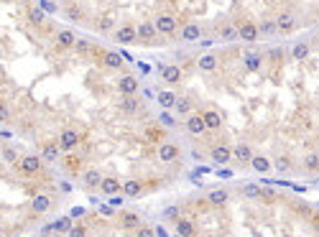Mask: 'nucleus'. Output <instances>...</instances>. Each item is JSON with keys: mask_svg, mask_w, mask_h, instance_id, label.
I'll return each mask as SVG.
<instances>
[{"mask_svg": "<svg viewBox=\"0 0 319 237\" xmlns=\"http://www.w3.org/2000/svg\"><path fill=\"white\" fill-rule=\"evenodd\" d=\"M57 143L64 153H74L79 145L84 143V133L77 130V127H64V130L57 135Z\"/></svg>", "mask_w": 319, "mask_h": 237, "instance_id": "obj_1", "label": "nucleus"}, {"mask_svg": "<svg viewBox=\"0 0 319 237\" xmlns=\"http://www.w3.org/2000/svg\"><path fill=\"white\" fill-rule=\"evenodd\" d=\"M153 26H156L158 36H176L179 33V18L171 10H164V13H156Z\"/></svg>", "mask_w": 319, "mask_h": 237, "instance_id": "obj_2", "label": "nucleus"}, {"mask_svg": "<svg viewBox=\"0 0 319 237\" xmlns=\"http://www.w3.org/2000/svg\"><path fill=\"white\" fill-rule=\"evenodd\" d=\"M207 156H209V161H215L217 166H227V163H233V148H230L225 140L207 143Z\"/></svg>", "mask_w": 319, "mask_h": 237, "instance_id": "obj_3", "label": "nucleus"}, {"mask_svg": "<svg viewBox=\"0 0 319 237\" xmlns=\"http://www.w3.org/2000/svg\"><path fill=\"white\" fill-rule=\"evenodd\" d=\"M273 21H276V33L278 36H289L299 26V15H296L294 8H283V10H278V15L273 18Z\"/></svg>", "mask_w": 319, "mask_h": 237, "instance_id": "obj_4", "label": "nucleus"}, {"mask_svg": "<svg viewBox=\"0 0 319 237\" xmlns=\"http://www.w3.org/2000/svg\"><path fill=\"white\" fill-rule=\"evenodd\" d=\"M15 166H18V171L23 174V176H41L44 174V158L39 156V153H26V156H21V161L15 163Z\"/></svg>", "mask_w": 319, "mask_h": 237, "instance_id": "obj_5", "label": "nucleus"}, {"mask_svg": "<svg viewBox=\"0 0 319 237\" xmlns=\"http://www.w3.org/2000/svg\"><path fill=\"white\" fill-rule=\"evenodd\" d=\"M158 161L164 163V166H174V163L182 161V145L176 140H164L158 145Z\"/></svg>", "mask_w": 319, "mask_h": 237, "instance_id": "obj_6", "label": "nucleus"}, {"mask_svg": "<svg viewBox=\"0 0 319 237\" xmlns=\"http://www.w3.org/2000/svg\"><path fill=\"white\" fill-rule=\"evenodd\" d=\"M135 44H143V46L161 44V39H158V31H156L153 21H140V23L135 26Z\"/></svg>", "mask_w": 319, "mask_h": 237, "instance_id": "obj_7", "label": "nucleus"}, {"mask_svg": "<svg viewBox=\"0 0 319 237\" xmlns=\"http://www.w3.org/2000/svg\"><path fill=\"white\" fill-rule=\"evenodd\" d=\"M238 36L245 44H255L260 39V28H258V23L253 21V18H240L238 21Z\"/></svg>", "mask_w": 319, "mask_h": 237, "instance_id": "obj_8", "label": "nucleus"}, {"mask_svg": "<svg viewBox=\"0 0 319 237\" xmlns=\"http://www.w3.org/2000/svg\"><path fill=\"white\" fill-rule=\"evenodd\" d=\"M240 36H238V23L235 21H220L217 26H215V41H222V44H233V41H238Z\"/></svg>", "mask_w": 319, "mask_h": 237, "instance_id": "obj_9", "label": "nucleus"}, {"mask_svg": "<svg viewBox=\"0 0 319 237\" xmlns=\"http://www.w3.org/2000/svg\"><path fill=\"white\" fill-rule=\"evenodd\" d=\"M115 107H118L123 115H138V113H143V102L138 100V95H120L115 100Z\"/></svg>", "mask_w": 319, "mask_h": 237, "instance_id": "obj_10", "label": "nucleus"}, {"mask_svg": "<svg viewBox=\"0 0 319 237\" xmlns=\"http://www.w3.org/2000/svg\"><path fill=\"white\" fill-rule=\"evenodd\" d=\"M184 127H187V133L194 135V138H204L209 130H207V125H204V118L202 113H191L184 118Z\"/></svg>", "mask_w": 319, "mask_h": 237, "instance_id": "obj_11", "label": "nucleus"}, {"mask_svg": "<svg viewBox=\"0 0 319 237\" xmlns=\"http://www.w3.org/2000/svg\"><path fill=\"white\" fill-rule=\"evenodd\" d=\"M158 186V181L156 184H146L143 178H130V181H123V196L126 199H133V196H140V194H146L148 189Z\"/></svg>", "mask_w": 319, "mask_h": 237, "instance_id": "obj_12", "label": "nucleus"}, {"mask_svg": "<svg viewBox=\"0 0 319 237\" xmlns=\"http://www.w3.org/2000/svg\"><path fill=\"white\" fill-rule=\"evenodd\" d=\"M158 77H161L164 84L174 87V84H182L184 82V69L179 64H166V66L158 69Z\"/></svg>", "mask_w": 319, "mask_h": 237, "instance_id": "obj_13", "label": "nucleus"}, {"mask_svg": "<svg viewBox=\"0 0 319 237\" xmlns=\"http://www.w3.org/2000/svg\"><path fill=\"white\" fill-rule=\"evenodd\" d=\"M202 36H204V28L194 21H189L179 28V41H184V44H197V41H202Z\"/></svg>", "mask_w": 319, "mask_h": 237, "instance_id": "obj_14", "label": "nucleus"}, {"mask_svg": "<svg viewBox=\"0 0 319 237\" xmlns=\"http://www.w3.org/2000/svg\"><path fill=\"white\" fill-rule=\"evenodd\" d=\"M202 118H204V125L209 133H220L225 127V120H222V113L217 110V107H204L202 110Z\"/></svg>", "mask_w": 319, "mask_h": 237, "instance_id": "obj_15", "label": "nucleus"}, {"mask_svg": "<svg viewBox=\"0 0 319 237\" xmlns=\"http://www.w3.org/2000/svg\"><path fill=\"white\" fill-rule=\"evenodd\" d=\"M62 13H64L66 21H72V23H84L87 21V10L77 3V0H66L62 5Z\"/></svg>", "mask_w": 319, "mask_h": 237, "instance_id": "obj_16", "label": "nucleus"}, {"mask_svg": "<svg viewBox=\"0 0 319 237\" xmlns=\"http://www.w3.org/2000/svg\"><path fill=\"white\" fill-rule=\"evenodd\" d=\"M77 39H79V36H77L74 31H69V28H59V31L54 33V46H57L59 51H72V49H74V44H77Z\"/></svg>", "mask_w": 319, "mask_h": 237, "instance_id": "obj_17", "label": "nucleus"}, {"mask_svg": "<svg viewBox=\"0 0 319 237\" xmlns=\"http://www.w3.org/2000/svg\"><path fill=\"white\" fill-rule=\"evenodd\" d=\"M62 169H64L69 176H82V171H84V158H82L79 153H64Z\"/></svg>", "mask_w": 319, "mask_h": 237, "instance_id": "obj_18", "label": "nucleus"}, {"mask_svg": "<svg viewBox=\"0 0 319 237\" xmlns=\"http://www.w3.org/2000/svg\"><path fill=\"white\" fill-rule=\"evenodd\" d=\"M97 64L105 66V69H113V71H123V69H126V61H123V57H120L118 51H110V49L102 51V57H100Z\"/></svg>", "mask_w": 319, "mask_h": 237, "instance_id": "obj_19", "label": "nucleus"}, {"mask_svg": "<svg viewBox=\"0 0 319 237\" xmlns=\"http://www.w3.org/2000/svg\"><path fill=\"white\" fill-rule=\"evenodd\" d=\"M62 153H64V151L59 148L57 140H46V143L41 145V153H39V156L44 158V163H62V158H64Z\"/></svg>", "mask_w": 319, "mask_h": 237, "instance_id": "obj_20", "label": "nucleus"}, {"mask_svg": "<svg viewBox=\"0 0 319 237\" xmlns=\"http://www.w3.org/2000/svg\"><path fill=\"white\" fill-rule=\"evenodd\" d=\"M217 66H220V54L215 51H207L202 57H197V69L202 74H212V71H217Z\"/></svg>", "mask_w": 319, "mask_h": 237, "instance_id": "obj_21", "label": "nucleus"}, {"mask_svg": "<svg viewBox=\"0 0 319 237\" xmlns=\"http://www.w3.org/2000/svg\"><path fill=\"white\" fill-rule=\"evenodd\" d=\"M140 92V82H138V77L135 74H123L120 79H118V95H138Z\"/></svg>", "mask_w": 319, "mask_h": 237, "instance_id": "obj_22", "label": "nucleus"}, {"mask_svg": "<svg viewBox=\"0 0 319 237\" xmlns=\"http://www.w3.org/2000/svg\"><path fill=\"white\" fill-rule=\"evenodd\" d=\"M113 39L115 44H123V46H128V44H135V26L133 23H123L113 31Z\"/></svg>", "mask_w": 319, "mask_h": 237, "instance_id": "obj_23", "label": "nucleus"}, {"mask_svg": "<svg viewBox=\"0 0 319 237\" xmlns=\"http://www.w3.org/2000/svg\"><path fill=\"white\" fill-rule=\"evenodd\" d=\"M253 148L248 143H238L235 148H233V163H238V166H251V161H253Z\"/></svg>", "mask_w": 319, "mask_h": 237, "instance_id": "obj_24", "label": "nucleus"}, {"mask_svg": "<svg viewBox=\"0 0 319 237\" xmlns=\"http://www.w3.org/2000/svg\"><path fill=\"white\" fill-rule=\"evenodd\" d=\"M174 235L176 237H197L194 220H189V217H179V220H174Z\"/></svg>", "mask_w": 319, "mask_h": 237, "instance_id": "obj_25", "label": "nucleus"}, {"mask_svg": "<svg viewBox=\"0 0 319 237\" xmlns=\"http://www.w3.org/2000/svg\"><path fill=\"white\" fill-rule=\"evenodd\" d=\"M265 64V57H263V51H245L243 54V66L248 71H260Z\"/></svg>", "mask_w": 319, "mask_h": 237, "instance_id": "obj_26", "label": "nucleus"}, {"mask_svg": "<svg viewBox=\"0 0 319 237\" xmlns=\"http://www.w3.org/2000/svg\"><path fill=\"white\" fill-rule=\"evenodd\" d=\"M299 169L304 171V174H309V176L319 174V153L317 151L304 153V156H301V161H299Z\"/></svg>", "mask_w": 319, "mask_h": 237, "instance_id": "obj_27", "label": "nucleus"}, {"mask_svg": "<svg viewBox=\"0 0 319 237\" xmlns=\"http://www.w3.org/2000/svg\"><path fill=\"white\" fill-rule=\"evenodd\" d=\"M204 202L212 204V207H225L230 202V191L222 189V186H215V189H209L207 196H204Z\"/></svg>", "mask_w": 319, "mask_h": 237, "instance_id": "obj_28", "label": "nucleus"}, {"mask_svg": "<svg viewBox=\"0 0 319 237\" xmlns=\"http://www.w3.org/2000/svg\"><path fill=\"white\" fill-rule=\"evenodd\" d=\"M82 186L84 189H100V184H102V171H97V169H84L82 171Z\"/></svg>", "mask_w": 319, "mask_h": 237, "instance_id": "obj_29", "label": "nucleus"}, {"mask_svg": "<svg viewBox=\"0 0 319 237\" xmlns=\"http://www.w3.org/2000/svg\"><path fill=\"white\" fill-rule=\"evenodd\" d=\"M49 209H51V196L49 194H36V196L31 199V214L33 217H41Z\"/></svg>", "mask_w": 319, "mask_h": 237, "instance_id": "obj_30", "label": "nucleus"}, {"mask_svg": "<svg viewBox=\"0 0 319 237\" xmlns=\"http://www.w3.org/2000/svg\"><path fill=\"white\" fill-rule=\"evenodd\" d=\"M176 118H187V115H191L194 113V100L189 97V95H184V97H179L176 100V105H174V110H171Z\"/></svg>", "mask_w": 319, "mask_h": 237, "instance_id": "obj_31", "label": "nucleus"}, {"mask_svg": "<svg viewBox=\"0 0 319 237\" xmlns=\"http://www.w3.org/2000/svg\"><path fill=\"white\" fill-rule=\"evenodd\" d=\"M118 225L123 230H138L140 227V217L135 212H120L118 214Z\"/></svg>", "mask_w": 319, "mask_h": 237, "instance_id": "obj_32", "label": "nucleus"}, {"mask_svg": "<svg viewBox=\"0 0 319 237\" xmlns=\"http://www.w3.org/2000/svg\"><path fill=\"white\" fill-rule=\"evenodd\" d=\"M176 100H179V95L171 92V89H161V92H156V102L161 105V110H174Z\"/></svg>", "mask_w": 319, "mask_h": 237, "instance_id": "obj_33", "label": "nucleus"}, {"mask_svg": "<svg viewBox=\"0 0 319 237\" xmlns=\"http://www.w3.org/2000/svg\"><path fill=\"white\" fill-rule=\"evenodd\" d=\"M100 191H102L105 196H113V194L123 191V181H118L115 176H105L102 184H100Z\"/></svg>", "mask_w": 319, "mask_h": 237, "instance_id": "obj_34", "label": "nucleus"}, {"mask_svg": "<svg viewBox=\"0 0 319 237\" xmlns=\"http://www.w3.org/2000/svg\"><path fill=\"white\" fill-rule=\"evenodd\" d=\"M309 54H312V44L309 41H296L291 46V59H296V61H307Z\"/></svg>", "mask_w": 319, "mask_h": 237, "instance_id": "obj_35", "label": "nucleus"}, {"mask_svg": "<svg viewBox=\"0 0 319 237\" xmlns=\"http://www.w3.org/2000/svg\"><path fill=\"white\" fill-rule=\"evenodd\" d=\"M273 169L278 171V176H286V174L294 171V161L289 156H276L273 158Z\"/></svg>", "mask_w": 319, "mask_h": 237, "instance_id": "obj_36", "label": "nucleus"}, {"mask_svg": "<svg viewBox=\"0 0 319 237\" xmlns=\"http://www.w3.org/2000/svg\"><path fill=\"white\" fill-rule=\"evenodd\" d=\"M146 140H151V143H158L161 145L164 140H166V133H164V125H148L146 127Z\"/></svg>", "mask_w": 319, "mask_h": 237, "instance_id": "obj_37", "label": "nucleus"}, {"mask_svg": "<svg viewBox=\"0 0 319 237\" xmlns=\"http://www.w3.org/2000/svg\"><path fill=\"white\" fill-rule=\"evenodd\" d=\"M251 169H253V171H258V174H268V171L273 169V161H268L265 156H253Z\"/></svg>", "mask_w": 319, "mask_h": 237, "instance_id": "obj_38", "label": "nucleus"}, {"mask_svg": "<svg viewBox=\"0 0 319 237\" xmlns=\"http://www.w3.org/2000/svg\"><path fill=\"white\" fill-rule=\"evenodd\" d=\"M26 18H28V23H33V28H44V23H46V18H44V13L39 8H28Z\"/></svg>", "mask_w": 319, "mask_h": 237, "instance_id": "obj_39", "label": "nucleus"}, {"mask_svg": "<svg viewBox=\"0 0 319 237\" xmlns=\"http://www.w3.org/2000/svg\"><path fill=\"white\" fill-rule=\"evenodd\" d=\"M97 31L100 33H113L115 31V18L113 15H100L97 18Z\"/></svg>", "mask_w": 319, "mask_h": 237, "instance_id": "obj_40", "label": "nucleus"}, {"mask_svg": "<svg viewBox=\"0 0 319 237\" xmlns=\"http://www.w3.org/2000/svg\"><path fill=\"white\" fill-rule=\"evenodd\" d=\"M156 122H158V125H164V127H176V125H179V120H176V115H174L171 110H164L161 115L156 118Z\"/></svg>", "mask_w": 319, "mask_h": 237, "instance_id": "obj_41", "label": "nucleus"}, {"mask_svg": "<svg viewBox=\"0 0 319 237\" xmlns=\"http://www.w3.org/2000/svg\"><path fill=\"white\" fill-rule=\"evenodd\" d=\"M263 57H265V61L278 64V61L283 59V49H281V46H271V49H265V51H263Z\"/></svg>", "mask_w": 319, "mask_h": 237, "instance_id": "obj_42", "label": "nucleus"}, {"mask_svg": "<svg viewBox=\"0 0 319 237\" xmlns=\"http://www.w3.org/2000/svg\"><path fill=\"white\" fill-rule=\"evenodd\" d=\"M74 225H72V217H59L57 220V225H54V232L57 235H69V230H72Z\"/></svg>", "mask_w": 319, "mask_h": 237, "instance_id": "obj_43", "label": "nucleus"}, {"mask_svg": "<svg viewBox=\"0 0 319 237\" xmlns=\"http://www.w3.org/2000/svg\"><path fill=\"white\" fill-rule=\"evenodd\" d=\"M240 194H243L245 199H258V196H260V186H258V184H245V186L240 189Z\"/></svg>", "mask_w": 319, "mask_h": 237, "instance_id": "obj_44", "label": "nucleus"}, {"mask_svg": "<svg viewBox=\"0 0 319 237\" xmlns=\"http://www.w3.org/2000/svg\"><path fill=\"white\" fill-rule=\"evenodd\" d=\"M294 212H296V214H301V217H304V220H312V217H314V209H312L309 204H304V202L294 204Z\"/></svg>", "mask_w": 319, "mask_h": 237, "instance_id": "obj_45", "label": "nucleus"}, {"mask_svg": "<svg viewBox=\"0 0 319 237\" xmlns=\"http://www.w3.org/2000/svg\"><path fill=\"white\" fill-rule=\"evenodd\" d=\"M0 153H3V158H5L8 163H18V161H21V156H18V151H15V148H10V145H5V148H3V151H0Z\"/></svg>", "mask_w": 319, "mask_h": 237, "instance_id": "obj_46", "label": "nucleus"}, {"mask_svg": "<svg viewBox=\"0 0 319 237\" xmlns=\"http://www.w3.org/2000/svg\"><path fill=\"white\" fill-rule=\"evenodd\" d=\"M0 122H13V113H10V107L3 102V100H0Z\"/></svg>", "mask_w": 319, "mask_h": 237, "instance_id": "obj_47", "label": "nucleus"}, {"mask_svg": "<svg viewBox=\"0 0 319 237\" xmlns=\"http://www.w3.org/2000/svg\"><path fill=\"white\" fill-rule=\"evenodd\" d=\"M135 235L133 237H156V230L153 227H148V225H140L138 230H133Z\"/></svg>", "mask_w": 319, "mask_h": 237, "instance_id": "obj_48", "label": "nucleus"}, {"mask_svg": "<svg viewBox=\"0 0 319 237\" xmlns=\"http://www.w3.org/2000/svg\"><path fill=\"white\" fill-rule=\"evenodd\" d=\"M258 28H260V36L263 33H276V21H273V18H268V21L258 23Z\"/></svg>", "mask_w": 319, "mask_h": 237, "instance_id": "obj_49", "label": "nucleus"}, {"mask_svg": "<svg viewBox=\"0 0 319 237\" xmlns=\"http://www.w3.org/2000/svg\"><path fill=\"white\" fill-rule=\"evenodd\" d=\"M258 199H265V202H276L278 194H276L273 189H268V186H260V196H258Z\"/></svg>", "mask_w": 319, "mask_h": 237, "instance_id": "obj_50", "label": "nucleus"}, {"mask_svg": "<svg viewBox=\"0 0 319 237\" xmlns=\"http://www.w3.org/2000/svg\"><path fill=\"white\" fill-rule=\"evenodd\" d=\"M123 204H126V196H120V194H113V196H108V207H113V209L118 207V209H120Z\"/></svg>", "mask_w": 319, "mask_h": 237, "instance_id": "obj_51", "label": "nucleus"}, {"mask_svg": "<svg viewBox=\"0 0 319 237\" xmlns=\"http://www.w3.org/2000/svg\"><path fill=\"white\" fill-rule=\"evenodd\" d=\"M66 237H87V227H84V225H74L72 230H69Z\"/></svg>", "mask_w": 319, "mask_h": 237, "instance_id": "obj_52", "label": "nucleus"}, {"mask_svg": "<svg viewBox=\"0 0 319 237\" xmlns=\"http://www.w3.org/2000/svg\"><path fill=\"white\" fill-rule=\"evenodd\" d=\"M164 214L169 217V220H179V217H182V207H166Z\"/></svg>", "mask_w": 319, "mask_h": 237, "instance_id": "obj_53", "label": "nucleus"}, {"mask_svg": "<svg viewBox=\"0 0 319 237\" xmlns=\"http://www.w3.org/2000/svg\"><path fill=\"white\" fill-rule=\"evenodd\" d=\"M84 214V209H72V212H69V217H72V220H74V217H82Z\"/></svg>", "mask_w": 319, "mask_h": 237, "instance_id": "obj_54", "label": "nucleus"}, {"mask_svg": "<svg viewBox=\"0 0 319 237\" xmlns=\"http://www.w3.org/2000/svg\"><path fill=\"white\" fill-rule=\"evenodd\" d=\"M156 237H169V235H166L164 227H156Z\"/></svg>", "mask_w": 319, "mask_h": 237, "instance_id": "obj_55", "label": "nucleus"}, {"mask_svg": "<svg viewBox=\"0 0 319 237\" xmlns=\"http://www.w3.org/2000/svg\"><path fill=\"white\" fill-rule=\"evenodd\" d=\"M312 222H314V230L319 232V214H314V217H312Z\"/></svg>", "mask_w": 319, "mask_h": 237, "instance_id": "obj_56", "label": "nucleus"}, {"mask_svg": "<svg viewBox=\"0 0 319 237\" xmlns=\"http://www.w3.org/2000/svg\"><path fill=\"white\" fill-rule=\"evenodd\" d=\"M314 46H317V49H319V31H317V33H314Z\"/></svg>", "mask_w": 319, "mask_h": 237, "instance_id": "obj_57", "label": "nucleus"}, {"mask_svg": "<svg viewBox=\"0 0 319 237\" xmlns=\"http://www.w3.org/2000/svg\"><path fill=\"white\" fill-rule=\"evenodd\" d=\"M18 3H23V5H28V3H33V0H18Z\"/></svg>", "mask_w": 319, "mask_h": 237, "instance_id": "obj_58", "label": "nucleus"}]
</instances>
